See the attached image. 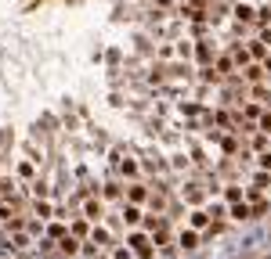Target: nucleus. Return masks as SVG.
Returning <instances> with one entry per match:
<instances>
[{
  "mask_svg": "<svg viewBox=\"0 0 271 259\" xmlns=\"http://www.w3.org/2000/svg\"><path fill=\"white\" fill-rule=\"evenodd\" d=\"M141 220H145L141 209H138V205H130V202H123V223H127V227H138Z\"/></svg>",
  "mask_w": 271,
  "mask_h": 259,
  "instance_id": "obj_11",
  "label": "nucleus"
},
{
  "mask_svg": "<svg viewBox=\"0 0 271 259\" xmlns=\"http://www.w3.org/2000/svg\"><path fill=\"white\" fill-rule=\"evenodd\" d=\"M33 195H36V198H47V184H44V180H33Z\"/></svg>",
  "mask_w": 271,
  "mask_h": 259,
  "instance_id": "obj_38",
  "label": "nucleus"
},
{
  "mask_svg": "<svg viewBox=\"0 0 271 259\" xmlns=\"http://www.w3.org/2000/svg\"><path fill=\"white\" fill-rule=\"evenodd\" d=\"M18 177L33 180V162H29V158H25V162H18Z\"/></svg>",
  "mask_w": 271,
  "mask_h": 259,
  "instance_id": "obj_37",
  "label": "nucleus"
},
{
  "mask_svg": "<svg viewBox=\"0 0 271 259\" xmlns=\"http://www.w3.org/2000/svg\"><path fill=\"white\" fill-rule=\"evenodd\" d=\"M231 15H235V22H239V25H253V22H257V11H253L250 4H242V0L235 4V11H231Z\"/></svg>",
  "mask_w": 271,
  "mask_h": 259,
  "instance_id": "obj_7",
  "label": "nucleus"
},
{
  "mask_svg": "<svg viewBox=\"0 0 271 259\" xmlns=\"http://www.w3.org/2000/svg\"><path fill=\"white\" fill-rule=\"evenodd\" d=\"M174 43H177L174 51H177V58H181V61H188L192 54H196V43H192V40H174Z\"/></svg>",
  "mask_w": 271,
  "mask_h": 259,
  "instance_id": "obj_18",
  "label": "nucleus"
},
{
  "mask_svg": "<svg viewBox=\"0 0 271 259\" xmlns=\"http://www.w3.org/2000/svg\"><path fill=\"white\" fill-rule=\"evenodd\" d=\"M105 198H109V202H123V184L109 180V184H105Z\"/></svg>",
  "mask_w": 271,
  "mask_h": 259,
  "instance_id": "obj_20",
  "label": "nucleus"
},
{
  "mask_svg": "<svg viewBox=\"0 0 271 259\" xmlns=\"http://www.w3.org/2000/svg\"><path fill=\"white\" fill-rule=\"evenodd\" d=\"M224 151H228V158H235L239 155V141H235V134H221V141H217Z\"/></svg>",
  "mask_w": 271,
  "mask_h": 259,
  "instance_id": "obj_16",
  "label": "nucleus"
},
{
  "mask_svg": "<svg viewBox=\"0 0 271 259\" xmlns=\"http://www.w3.org/2000/svg\"><path fill=\"white\" fill-rule=\"evenodd\" d=\"M250 209H253V216H264V212H267V209H271V205H267V202H264V198H260V202H253V205H250Z\"/></svg>",
  "mask_w": 271,
  "mask_h": 259,
  "instance_id": "obj_39",
  "label": "nucleus"
},
{
  "mask_svg": "<svg viewBox=\"0 0 271 259\" xmlns=\"http://www.w3.org/2000/svg\"><path fill=\"white\" fill-rule=\"evenodd\" d=\"M199 79H203V83H221L224 76H221V72H217L213 65H206V69H199Z\"/></svg>",
  "mask_w": 271,
  "mask_h": 259,
  "instance_id": "obj_23",
  "label": "nucleus"
},
{
  "mask_svg": "<svg viewBox=\"0 0 271 259\" xmlns=\"http://www.w3.org/2000/svg\"><path fill=\"white\" fill-rule=\"evenodd\" d=\"M156 58H159V61H170V58H177V51L170 47V43H163V47L156 51Z\"/></svg>",
  "mask_w": 271,
  "mask_h": 259,
  "instance_id": "obj_31",
  "label": "nucleus"
},
{
  "mask_svg": "<svg viewBox=\"0 0 271 259\" xmlns=\"http://www.w3.org/2000/svg\"><path fill=\"white\" fill-rule=\"evenodd\" d=\"M253 162H257V169H264V173H271V151H264V155H257Z\"/></svg>",
  "mask_w": 271,
  "mask_h": 259,
  "instance_id": "obj_33",
  "label": "nucleus"
},
{
  "mask_svg": "<svg viewBox=\"0 0 271 259\" xmlns=\"http://www.w3.org/2000/svg\"><path fill=\"white\" fill-rule=\"evenodd\" d=\"M148 195H152V191H148L145 184H127V187H123V198H127L130 205H141V202H148Z\"/></svg>",
  "mask_w": 271,
  "mask_h": 259,
  "instance_id": "obj_5",
  "label": "nucleus"
},
{
  "mask_svg": "<svg viewBox=\"0 0 271 259\" xmlns=\"http://www.w3.org/2000/svg\"><path fill=\"white\" fill-rule=\"evenodd\" d=\"M0 198H15V180H0Z\"/></svg>",
  "mask_w": 271,
  "mask_h": 259,
  "instance_id": "obj_34",
  "label": "nucleus"
},
{
  "mask_svg": "<svg viewBox=\"0 0 271 259\" xmlns=\"http://www.w3.org/2000/svg\"><path fill=\"white\" fill-rule=\"evenodd\" d=\"M181 198H184V202H192V205H203L206 187H203V184H196V180H184V184H181Z\"/></svg>",
  "mask_w": 271,
  "mask_h": 259,
  "instance_id": "obj_2",
  "label": "nucleus"
},
{
  "mask_svg": "<svg viewBox=\"0 0 271 259\" xmlns=\"http://www.w3.org/2000/svg\"><path fill=\"white\" fill-rule=\"evenodd\" d=\"M177 248H184V252H192V248H199V231H181L177 234Z\"/></svg>",
  "mask_w": 271,
  "mask_h": 259,
  "instance_id": "obj_8",
  "label": "nucleus"
},
{
  "mask_svg": "<svg viewBox=\"0 0 271 259\" xmlns=\"http://www.w3.org/2000/svg\"><path fill=\"white\" fill-rule=\"evenodd\" d=\"M192 76V65L188 61H181V65H170V69H163V79H188Z\"/></svg>",
  "mask_w": 271,
  "mask_h": 259,
  "instance_id": "obj_10",
  "label": "nucleus"
},
{
  "mask_svg": "<svg viewBox=\"0 0 271 259\" xmlns=\"http://www.w3.org/2000/svg\"><path fill=\"white\" fill-rule=\"evenodd\" d=\"M69 234H72V238H87V234H91V227H87V220H72V227H69Z\"/></svg>",
  "mask_w": 271,
  "mask_h": 259,
  "instance_id": "obj_26",
  "label": "nucleus"
},
{
  "mask_svg": "<svg viewBox=\"0 0 271 259\" xmlns=\"http://www.w3.org/2000/svg\"><path fill=\"white\" fill-rule=\"evenodd\" d=\"M33 209H36V216H40V220H51V216H55V212H51V202H47V198H36V205H33Z\"/></svg>",
  "mask_w": 271,
  "mask_h": 259,
  "instance_id": "obj_22",
  "label": "nucleus"
},
{
  "mask_svg": "<svg viewBox=\"0 0 271 259\" xmlns=\"http://www.w3.org/2000/svg\"><path fill=\"white\" fill-rule=\"evenodd\" d=\"M228 216H231L235 223H242V220H253V209H250V202H235V205L228 209Z\"/></svg>",
  "mask_w": 271,
  "mask_h": 259,
  "instance_id": "obj_9",
  "label": "nucleus"
},
{
  "mask_svg": "<svg viewBox=\"0 0 271 259\" xmlns=\"http://www.w3.org/2000/svg\"><path fill=\"white\" fill-rule=\"evenodd\" d=\"M47 234H51L55 241H62V238H65L69 231H65V223H51V227H47Z\"/></svg>",
  "mask_w": 271,
  "mask_h": 259,
  "instance_id": "obj_32",
  "label": "nucleus"
},
{
  "mask_svg": "<svg viewBox=\"0 0 271 259\" xmlns=\"http://www.w3.org/2000/svg\"><path fill=\"white\" fill-rule=\"evenodd\" d=\"M250 98H253L257 105H271V86H264V83L250 86Z\"/></svg>",
  "mask_w": 271,
  "mask_h": 259,
  "instance_id": "obj_13",
  "label": "nucleus"
},
{
  "mask_svg": "<svg viewBox=\"0 0 271 259\" xmlns=\"http://www.w3.org/2000/svg\"><path fill=\"white\" fill-rule=\"evenodd\" d=\"M120 173L123 177H138V162L134 158H120Z\"/></svg>",
  "mask_w": 271,
  "mask_h": 259,
  "instance_id": "obj_29",
  "label": "nucleus"
},
{
  "mask_svg": "<svg viewBox=\"0 0 271 259\" xmlns=\"http://www.w3.org/2000/svg\"><path fill=\"white\" fill-rule=\"evenodd\" d=\"M264 72H267V79H271V54L264 58Z\"/></svg>",
  "mask_w": 271,
  "mask_h": 259,
  "instance_id": "obj_42",
  "label": "nucleus"
},
{
  "mask_svg": "<svg viewBox=\"0 0 271 259\" xmlns=\"http://www.w3.org/2000/svg\"><path fill=\"white\" fill-rule=\"evenodd\" d=\"M260 43H264V47H271V29H260Z\"/></svg>",
  "mask_w": 271,
  "mask_h": 259,
  "instance_id": "obj_41",
  "label": "nucleus"
},
{
  "mask_svg": "<svg viewBox=\"0 0 271 259\" xmlns=\"http://www.w3.org/2000/svg\"><path fill=\"white\" fill-rule=\"evenodd\" d=\"M239 115H242V119H257V122H260L264 108H260V105H242V112H239Z\"/></svg>",
  "mask_w": 271,
  "mask_h": 259,
  "instance_id": "obj_27",
  "label": "nucleus"
},
{
  "mask_svg": "<svg viewBox=\"0 0 271 259\" xmlns=\"http://www.w3.org/2000/svg\"><path fill=\"white\" fill-rule=\"evenodd\" d=\"M250 58H267V47H264L260 40H253V43H250Z\"/></svg>",
  "mask_w": 271,
  "mask_h": 259,
  "instance_id": "obj_30",
  "label": "nucleus"
},
{
  "mask_svg": "<svg viewBox=\"0 0 271 259\" xmlns=\"http://www.w3.org/2000/svg\"><path fill=\"white\" fill-rule=\"evenodd\" d=\"M250 187H257V191H267V187H271V173L257 169V173H253V184H250Z\"/></svg>",
  "mask_w": 271,
  "mask_h": 259,
  "instance_id": "obj_21",
  "label": "nucleus"
},
{
  "mask_svg": "<svg viewBox=\"0 0 271 259\" xmlns=\"http://www.w3.org/2000/svg\"><path fill=\"white\" fill-rule=\"evenodd\" d=\"M11 248H29V238H25V234H15V241H11Z\"/></svg>",
  "mask_w": 271,
  "mask_h": 259,
  "instance_id": "obj_40",
  "label": "nucleus"
},
{
  "mask_svg": "<svg viewBox=\"0 0 271 259\" xmlns=\"http://www.w3.org/2000/svg\"><path fill=\"white\" fill-rule=\"evenodd\" d=\"M264 76H267V72H264V65H253V61H250V65L242 69V79H246V83H253V86H257Z\"/></svg>",
  "mask_w": 271,
  "mask_h": 259,
  "instance_id": "obj_12",
  "label": "nucleus"
},
{
  "mask_svg": "<svg viewBox=\"0 0 271 259\" xmlns=\"http://www.w3.org/2000/svg\"><path fill=\"white\" fill-rule=\"evenodd\" d=\"M58 252H62V255H76V252H80V238H72V234H65V238L58 241Z\"/></svg>",
  "mask_w": 271,
  "mask_h": 259,
  "instance_id": "obj_15",
  "label": "nucleus"
},
{
  "mask_svg": "<svg viewBox=\"0 0 271 259\" xmlns=\"http://www.w3.org/2000/svg\"><path fill=\"white\" fill-rule=\"evenodd\" d=\"M196 58H199V65L206 69V65H213L217 61V47L210 40H196Z\"/></svg>",
  "mask_w": 271,
  "mask_h": 259,
  "instance_id": "obj_4",
  "label": "nucleus"
},
{
  "mask_svg": "<svg viewBox=\"0 0 271 259\" xmlns=\"http://www.w3.org/2000/svg\"><path fill=\"white\" fill-rule=\"evenodd\" d=\"M210 223H213V216H210V212H203V209L192 212V231H203V227H210Z\"/></svg>",
  "mask_w": 271,
  "mask_h": 259,
  "instance_id": "obj_17",
  "label": "nucleus"
},
{
  "mask_svg": "<svg viewBox=\"0 0 271 259\" xmlns=\"http://www.w3.org/2000/svg\"><path fill=\"white\" fill-rule=\"evenodd\" d=\"M170 169H177V173H188V169H192V158H188L184 151H177V155H170Z\"/></svg>",
  "mask_w": 271,
  "mask_h": 259,
  "instance_id": "obj_19",
  "label": "nucleus"
},
{
  "mask_svg": "<svg viewBox=\"0 0 271 259\" xmlns=\"http://www.w3.org/2000/svg\"><path fill=\"white\" fill-rule=\"evenodd\" d=\"M112 259H134V252L123 248V245H112Z\"/></svg>",
  "mask_w": 271,
  "mask_h": 259,
  "instance_id": "obj_35",
  "label": "nucleus"
},
{
  "mask_svg": "<svg viewBox=\"0 0 271 259\" xmlns=\"http://www.w3.org/2000/svg\"><path fill=\"white\" fill-rule=\"evenodd\" d=\"M267 83H271V79H267Z\"/></svg>",
  "mask_w": 271,
  "mask_h": 259,
  "instance_id": "obj_44",
  "label": "nucleus"
},
{
  "mask_svg": "<svg viewBox=\"0 0 271 259\" xmlns=\"http://www.w3.org/2000/svg\"><path fill=\"white\" fill-rule=\"evenodd\" d=\"M242 195H246V191H242V187H235V184H228V187H224V198H228L231 205H235V202H242Z\"/></svg>",
  "mask_w": 271,
  "mask_h": 259,
  "instance_id": "obj_28",
  "label": "nucleus"
},
{
  "mask_svg": "<svg viewBox=\"0 0 271 259\" xmlns=\"http://www.w3.org/2000/svg\"><path fill=\"white\" fill-rule=\"evenodd\" d=\"M267 144H271V137H267V134H257V137L250 141V148H253L257 155H264V151H267Z\"/></svg>",
  "mask_w": 271,
  "mask_h": 259,
  "instance_id": "obj_24",
  "label": "nucleus"
},
{
  "mask_svg": "<svg viewBox=\"0 0 271 259\" xmlns=\"http://www.w3.org/2000/svg\"><path fill=\"white\" fill-rule=\"evenodd\" d=\"M84 220H87V223H101V220H105V202H101V198H87Z\"/></svg>",
  "mask_w": 271,
  "mask_h": 259,
  "instance_id": "obj_3",
  "label": "nucleus"
},
{
  "mask_svg": "<svg viewBox=\"0 0 271 259\" xmlns=\"http://www.w3.org/2000/svg\"><path fill=\"white\" fill-rule=\"evenodd\" d=\"M257 130H260V134H267V137H271V112H264V115H260Z\"/></svg>",
  "mask_w": 271,
  "mask_h": 259,
  "instance_id": "obj_36",
  "label": "nucleus"
},
{
  "mask_svg": "<svg viewBox=\"0 0 271 259\" xmlns=\"http://www.w3.org/2000/svg\"><path fill=\"white\" fill-rule=\"evenodd\" d=\"M91 245H94V248H112V231L101 227V223H94V231H91Z\"/></svg>",
  "mask_w": 271,
  "mask_h": 259,
  "instance_id": "obj_6",
  "label": "nucleus"
},
{
  "mask_svg": "<svg viewBox=\"0 0 271 259\" xmlns=\"http://www.w3.org/2000/svg\"><path fill=\"white\" fill-rule=\"evenodd\" d=\"M213 69H217V72H221L224 79H228V76H235V61H231L228 54H217V61H213Z\"/></svg>",
  "mask_w": 271,
  "mask_h": 259,
  "instance_id": "obj_14",
  "label": "nucleus"
},
{
  "mask_svg": "<svg viewBox=\"0 0 271 259\" xmlns=\"http://www.w3.org/2000/svg\"><path fill=\"white\" fill-rule=\"evenodd\" d=\"M181 4H188V0H181Z\"/></svg>",
  "mask_w": 271,
  "mask_h": 259,
  "instance_id": "obj_43",
  "label": "nucleus"
},
{
  "mask_svg": "<svg viewBox=\"0 0 271 259\" xmlns=\"http://www.w3.org/2000/svg\"><path fill=\"white\" fill-rule=\"evenodd\" d=\"M127 248H130L138 259H152V255H156V241H152L145 231H130V234H127Z\"/></svg>",
  "mask_w": 271,
  "mask_h": 259,
  "instance_id": "obj_1",
  "label": "nucleus"
},
{
  "mask_svg": "<svg viewBox=\"0 0 271 259\" xmlns=\"http://www.w3.org/2000/svg\"><path fill=\"white\" fill-rule=\"evenodd\" d=\"M267 22H271V4H260V8H257V22H253V25L267 29Z\"/></svg>",
  "mask_w": 271,
  "mask_h": 259,
  "instance_id": "obj_25",
  "label": "nucleus"
}]
</instances>
